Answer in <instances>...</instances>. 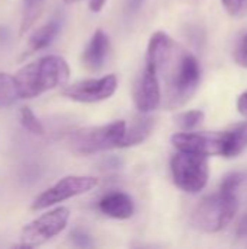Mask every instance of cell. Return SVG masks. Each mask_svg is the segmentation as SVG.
<instances>
[{
	"label": "cell",
	"instance_id": "obj_28",
	"mask_svg": "<svg viewBox=\"0 0 247 249\" xmlns=\"http://www.w3.org/2000/svg\"><path fill=\"white\" fill-rule=\"evenodd\" d=\"M143 1H144V0H128V7H130V10H131V12L138 10V9L141 7Z\"/></svg>",
	"mask_w": 247,
	"mask_h": 249
},
{
	"label": "cell",
	"instance_id": "obj_3",
	"mask_svg": "<svg viewBox=\"0 0 247 249\" xmlns=\"http://www.w3.org/2000/svg\"><path fill=\"white\" fill-rule=\"evenodd\" d=\"M237 196L226 191H218L199 201L192 210L191 225L197 231L215 233L223 231L237 212Z\"/></svg>",
	"mask_w": 247,
	"mask_h": 249
},
{
	"label": "cell",
	"instance_id": "obj_19",
	"mask_svg": "<svg viewBox=\"0 0 247 249\" xmlns=\"http://www.w3.org/2000/svg\"><path fill=\"white\" fill-rule=\"evenodd\" d=\"M19 115H20V123H22V125H23L29 133H32V134H35V136H44V134H45V128H44L41 120L35 115V112H33L29 107L23 105V107L20 108Z\"/></svg>",
	"mask_w": 247,
	"mask_h": 249
},
{
	"label": "cell",
	"instance_id": "obj_7",
	"mask_svg": "<svg viewBox=\"0 0 247 249\" xmlns=\"http://www.w3.org/2000/svg\"><path fill=\"white\" fill-rule=\"evenodd\" d=\"M98 185V178L89 175H68L61 178L52 187L42 191L31 204L32 210L48 209L57 203L86 194Z\"/></svg>",
	"mask_w": 247,
	"mask_h": 249
},
{
	"label": "cell",
	"instance_id": "obj_27",
	"mask_svg": "<svg viewBox=\"0 0 247 249\" xmlns=\"http://www.w3.org/2000/svg\"><path fill=\"white\" fill-rule=\"evenodd\" d=\"M236 235H237V238H240V239H245V238H247V214L246 216H243V217H242V220L239 222V225H237V231H236Z\"/></svg>",
	"mask_w": 247,
	"mask_h": 249
},
{
	"label": "cell",
	"instance_id": "obj_12",
	"mask_svg": "<svg viewBox=\"0 0 247 249\" xmlns=\"http://www.w3.org/2000/svg\"><path fill=\"white\" fill-rule=\"evenodd\" d=\"M109 50H111V42H109L108 35L102 29H98L92 35L90 41L87 42V45L83 51L82 61H83L84 67L92 71L100 70L105 64Z\"/></svg>",
	"mask_w": 247,
	"mask_h": 249
},
{
	"label": "cell",
	"instance_id": "obj_9",
	"mask_svg": "<svg viewBox=\"0 0 247 249\" xmlns=\"http://www.w3.org/2000/svg\"><path fill=\"white\" fill-rule=\"evenodd\" d=\"M224 133H176L172 136L173 146L181 152L202 155V156H221Z\"/></svg>",
	"mask_w": 247,
	"mask_h": 249
},
{
	"label": "cell",
	"instance_id": "obj_22",
	"mask_svg": "<svg viewBox=\"0 0 247 249\" xmlns=\"http://www.w3.org/2000/svg\"><path fill=\"white\" fill-rule=\"evenodd\" d=\"M231 16H242L247 10V0H221Z\"/></svg>",
	"mask_w": 247,
	"mask_h": 249
},
{
	"label": "cell",
	"instance_id": "obj_21",
	"mask_svg": "<svg viewBox=\"0 0 247 249\" xmlns=\"http://www.w3.org/2000/svg\"><path fill=\"white\" fill-rule=\"evenodd\" d=\"M246 181V175L243 172H234V174H230L227 175L221 185H220V190L221 191H226V193H231V194H237L239 188L243 185V182Z\"/></svg>",
	"mask_w": 247,
	"mask_h": 249
},
{
	"label": "cell",
	"instance_id": "obj_26",
	"mask_svg": "<svg viewBox=\"0 0 247 249\" xmlns=\"http://www.w3.org/2000/svg\"><path fill=\"white\" fill-rule=\"evenodd\" d=\"M237 111H239L242 115L247 117V90H245V92L239 96V99H237Z\"/></svg>",
	"mask_w": 247,
	"mask_h": 249
},
{
	"label": "cell",
	"instance_id": "obj_6",
	"mask_svg": "<svg viewBox=\"0 0 247 249\" xmlns=\"http://www.w3.org/2000/svg\"><path fill=\"white\" fill-rule=\"evenodd\" d=\"M68 219L70 210L67 207H55L54 210L44 213L22 229V244H17L16 248H35L42 245L44 242L60 235L66 229Z\"/></svg>",
	"mask_w": 247,
	"mask_h": 249
},
{
	"label": "cell",
	"instance_id": "obj_18",
	"mask_svg": "<svg viewBox=\"0 0 247 249\" xmlns=\"http://www.w3.org/2000/svg\"><path fill=\"white\" fill-rule=\"evenodd\" d=\"M19 98L15 76L0 71V108L12 105Z\"/></svg>",
	"mask_w": 247,
	"mask_h": 249
},
{
	"label": "cell",
	"instance_id": "obj_15",
	"mask_svg": "<svg viewBox=\"0 0 247 249\" xmlns=\"http://www.w3.org/2000/svg\"><path fill=\"white\" fill-rule=\"evenodd\" d=\"M247 149V123L239 124L230 131H224L223 152L224 158H236Z\"/></svg>",
	"mask_w": 247,
	"mask_h": 249
},
{
	"label": "cell",
	"instance_id": "obj_20",
	"mask_svg": "<svg viewBox=\"0 0 247 249\" xmlns=\"http://www.w3.org/2000/svg\"><path fill=\"white\" fill-rule=\"evenodd\" d=\"M205 118V114L204 111L201 109H191V111H185V112H181L175 117V121L176 124L185 130V131H189L195 127H198Z\"/></svg>",
	"mask_w": 247,
	"mask_h": 249
},
{
	"label": "cell",
	"instance_id": "obj_25",
	"mask_svg": "<svg viewBox=\"0 0 247 249\" xmlns=\"http://www.w3.org/2000/svg\"><path fill=\"white\" fill-rule=\"evenodd\" d=\"M64 3H67V4H73V3H77V1H80V0H63ZM105 1L106 0H89V9L92 10V12H100L102 9H103V6H105Z\"/></svg>",
	"mask_w": 247,
	"mask_h": 249
},
{
	"label": "cell",
	"instance_id": "obj_5",
	"mask_svg": "<svg viewBox=\"0 0 247 249\" xmlns=\"http://www.w3.org/2000/svg\"><path fill=\"white\" fill-rule=\"evenodd\" d=\"M170 169L175 185L185 193L197 194L208 182L210 168L207 156L179 150L170 160Z\"/></svg>",
	"mask_w": 247,
	"mask_h": 249
},
{
	"label": "cell",
	"instance_id": "obj_4",
	"mask_svg": "<svg viewBox=\"0 0 247 249\" xmlns=\"http://www.w3.org/2000/svg\"><path fill=\"white\" fill-rule=\"evenodd\" d=\"M125 131V121H114L98 127H84L70 136V146L74 153L84 156L111 150L115 147H121Z\"/></svg>",
	"mask_w": 247,
	"mask_h": 249
},
{
	"label": "cell",
	"instance_id": "obj_13",
	"mask_svg": "<svg viewBox=\"0 0 247 249\" xmlns=\"http://www.w3.org/2000/svg\"><path fill=\"white\" fill-rule=\"evenodd\" d=\"M99 210L108 217H112L116 220H127L132 217L135 212V206H134L132 198L128 194L116 191V193L106 194L105 197L100 198Z\"/></svg>",
	"mask_w": 247,
	"mask_h": 249
},
{
	"label": "cell",
	"instance_id": "obj_1",
	"mask_svg": "<svg viewBox=\"0 0 247 249\" xmlns=\"http://www.w3.org/2000/svg\"><path fill=\"white\" fill-rule=\"evenodd\" d=\"M70 79V67L61 55H44L23 66L16 74L15 82L19 99H32L47 90L64 86Z\"/></svg>",
	"mask_w": 247,
	"mask_h": 249
},
{
	"label": "cell",
	"instance_id": "obj_2",
	"mask_svg": "<svg viewBox=\"0 0 247 249\" xmlns=\"http://www.w3.org/2000/svg\"><path fill=\"white\" fill-rule=\"evenodd\" d=\"M167 107L175 109L185 105L197 92L201 80V66L188 51L181 53L167 66Z\"/></svg>",
	"mask_w": 247,
	"mask_h": 249
},
{
	"label": "cell",
	"instance_id": "obj_17",
	"mask_svg": "<svg viewBox=\"0 0 247 249\" xmlns=\"http://www.w3.org/2000/svg\"><path fill=\"white\" fill-rule=\"evenodd\" d=\"M44 1L45 0H25L23 6V16H22V23H20V34L28 32L33 23L38 20V18L42 13L44 9Z\"/></svg>",
	"mask_w": 247,
	"mask_h": 249
},
{
	"label": "cell",
	"instance_id": "obj_10",
	"mask_svg": "<svg viewBox=\"0 0 247 249\" xmlns=\"http://www.w3.org/2000/svg\"><path fill=\"white\" fill-rule=\"evenodd\" d=\"M162 102V90L159 82V71L150 64L144 66L134 86V104L141 114L153 112Z\"/></svg>",
	"mask_w": 247,
	"mask_h": 249
},
{
	"label": "cell",
	"instance_id": "obj_14",
	"mask_svg": "<svg viewBox=\"0 0 247 249\" xmlns=\"http://www.w3.org/2000/svg\"><path fill=\"white\" fill-rule=\"evenodd\" d=\"M60 29H61V19L60 18H54L49 22H47L45 25H42L41 28L35 29L29 36L28 48H26V53L23 55L47 48L55 39Z\"/></svg>",
	"mask_w": 247,
	"mask_h": 249
},
{
	"label": "cell",
	"instance_id": "obj_8",
	"mask_svg": "<svg viewBox=\"0 0 247 249\" xmlns=\"http://www.w3.org/2000/svg\"><path fill=\"white\" fill-rule=\"evenodd\" d=\"M118 88V79L115 74H106L99 79H87L63 89V96L83 104L100 102L111 98Z\"/></svg>",
	"mask_w": 247,
	"mask_h": 249
},
{
	"label": "cell",
	"instance_id": "obj_11",
	"mask_svg": "<svg viewBox=\"0 0 247 249\" xmlns=\"http://www.w3.org/2000/svg\"><path fill=\"white\" fill-rule=\"evenodd\" d=\"M178 47L173 42V39L163 31L154 32L148 41L147 47V55H146V64L153 66L157 69V71H163L167 69V66L173 61L176 57Z\"/></svg>",
	"mask_w": 247,
	"mask_h": 249
},
{
	"label": "cell",
	"instance_id": "obj_16",
	"mask_svg": "<svg viewBox=\"0 0 247 249\" xmlns=\"http://www.w3.org/2000/svg\"><path fill=\"white\" fill-rule=\"evenodd\" d=\"M154 127V120L151 117H147L146 114L137 117L130 127H127L125 137L122 140L121 147H131L143 143L153 131Z\"/></svg>",
	"mask_w": 247,
	"mask_h": 249
},
{
	"label": "cell",
	"instance_id": "obj_23",
	"mask_svg": "<svg viewBox=\"0 0 247 249\" xmlns=\"http://www.w3.org/2000/svg\"><path fill=\"white\" fill-rule=\"evenodd\" d=\"M234 58H236L239 66L247 69V34L242 38L240 44L237 45L236 53H234Z\"/></svg>",
	"mask_w": 247,
	"mask_h": 249
},
{
	"label": "cell",
	"instance_id": "obj_24",
	"mask_svg": "<svg viewBox=\"0 0 247 249\" xmlns=\"http://www.w3.org/2000/svg\"><path fill=\"white\" fill-rule=\"evenodd\" d=\"M70 238H71V241H73L77 247L89 248V247H92V245H93V242H92L90 236H89L86 232L80 231V229L73 231V232H71V235H70Z\"/></svg>",
	"mask_w": 247,
	"mask_h": 249
}]
</instances>
